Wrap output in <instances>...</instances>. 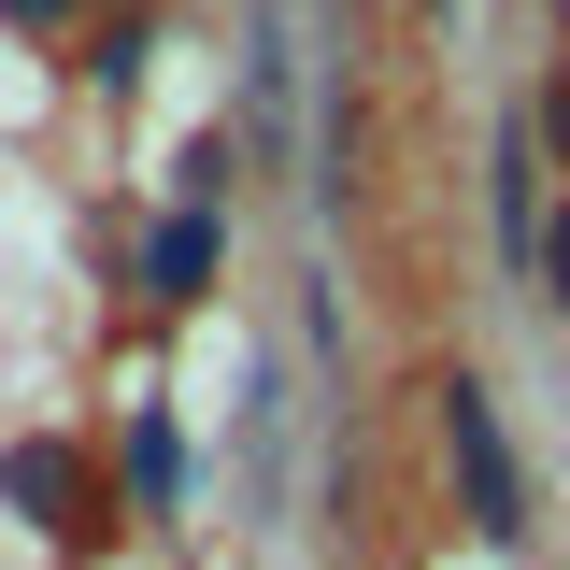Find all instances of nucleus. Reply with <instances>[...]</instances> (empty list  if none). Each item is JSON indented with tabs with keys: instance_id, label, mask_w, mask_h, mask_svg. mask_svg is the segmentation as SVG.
<instances>
[{
	"instance_id": "1",
	"label": "nucleus",
	"mask_w": 570,
	"mask_h": 570,
	"mask_svg": "<svg viewBox=\"0 0 570 570\" xmlns=\"http://www.w3.org/2000/svg\"><path fill=\"white\" fill-rule=\"evenodd\" d=\"M442 442H456V485H471V528L485 542H528V485H513V442H499V400L456 371L442 385Z\"/></svg>"
},
{
	"instance_id": "2",
	"label": "nucleus",
	"mask_w": 570,
	"mask_h": 570,
	"mask_svg": "<svg viewBox=\"0 0 570 570\" xmlns=\"http://www.w3.org/2000/svg\"><path fill=\"white\" fill-rule=\"evenodd\" d=\"M142 285H157V299H200L214 285V214H171V228L142 243Z\"/></svg>"
},
{
	"instance_id": "3",
	"label": "nucleus",
	"mask_w": 570,
	"mask_h": 570,
	"mask_svg": "<svg viewBox=\"0 0 570 570\" xmlns=\"http://www.w3.org/2000/svg\"><path fill=\"white\" fill-rule=\"evenodd\" d=\"M0 499H29L43 528H71V442H14L0 456Z\"/></svg>"
},
{
	"instance_id": "4",
	"label": "nucleus",
	"mask_w": 570,
	"mask_h": 570,
	"mask_svg": "<svg viewBox=\"0 0 570 570\" xmlns=\"http://www.w3.org/2000/svg\"><path fill=\"white\" fill-rule=\"evenodd\" d=\"M129 485H142V513H171V499H186V442H171V414L129 428Z\"/></svg>"
},
{
	"instance_id": "5",
	"label": "nucleus",
	"mask_w": 570,
	"mask_h": 570,
	"mask_svg": "<svg viewBox=\"0 0 570 570\" xmlns=\"http://www.w3.org/2000/svg\"><path fill=\"white\" fill-rule=\"evenodd\" d=\"M542 272H557V299H570V214H557V228H542Z\"/></svg>"
},
{
	"instance_id": "6",
	"label": "nucleus",
	"mask_w": 570,
	"mask_h": 570,
	"mask_svg": "<svg viewBox=\"0 0 570 570\" xmlns=\"http://www.w3.org/2000/svg\"><path fill=\"white\" fill-rule=\"evenodd\" d=\"M0 14H29V29H43V14H71V0H0Z\"/></svg>"
}]
</instances>
